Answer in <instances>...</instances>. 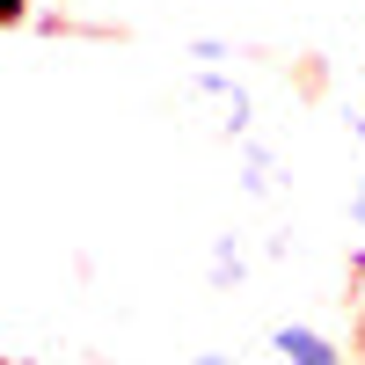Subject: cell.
<instances>
[{"instance_id":"obj_1","label":"cell","mask_w":365,"mask_h":365,"mask_svg":"<svg viewBox=\"0 0 365 365\" xmlns=\"http://www.w3.org/2000/svg\"><path fill=\"white\" fill-rule=\"evenodd\" d=\"M190 103H205V110H220V117H212V125H220V132H249V96H241V88L227 81V73H197L190 81Z\"/></svg>"},{"instance_id":"obj_2","label":"cell","mask_w":365,"mask_h":365,"mask_svg":"<svg viewBox=\"0 0 365 365\" xmlns=\"http://www.w3.org/2000/svg\"><path fill=\"white\" fill-rule=\"evenodd\" d=\"M278 358H285V365H344L336 344L314 336V329H278Z\"/></svg>"},{"instance_id":"obj_3","label":"cell","mask_w":365,"mask_h":365,"mask_svg":"<svg viewBox=\"0 0 365 365\" xmlns=\"http://www.w3.org/2000/svg\"><path fill=\"white\" fill-rule=\"evenodd\" d=\"M212 285H220V292H227V285H241V241H234V234L212 241Z\"/></svg>"},{"instance_id":"obj_4","label":"cell","mask_w":365,"mask_h":365,"mask_svg":"<svg viewBox=\"0 0 365 365\" xmlns=\"http://www.w3.org/2000/svg\"><path fill=\"white\" fill-rule=\"evenodd\" d=\"M344 117H351V132L365 139V66L351 73V88H344Z\"/></svg>"},{"instance_id":"obj_5","label":"cell","mask_w":365,"mask_h":365,"mask_svg":"<svg viewBox=\"0 0 365 365\" xmlns=\"http://www.w3.org/2000/svg\"><path fill=\"white\" fill-rule=\"evenodd\" d=\"M351 220L365 227V175H358V190H351Z\"/></svg>"},{"instance_id":"obj_6","label":"cell","mask_w":365,"mask_h":365,"mask_svg":"<svg viewBox=\"0 0 365 365\" xmlns=\"http://www.w3.org/2000/svg\"><path fill=\"white\" fill-rule=\"evenodd\" d=\"M190 365H234V358H227V351H197Z\"/></svg>"}]
</instances>
